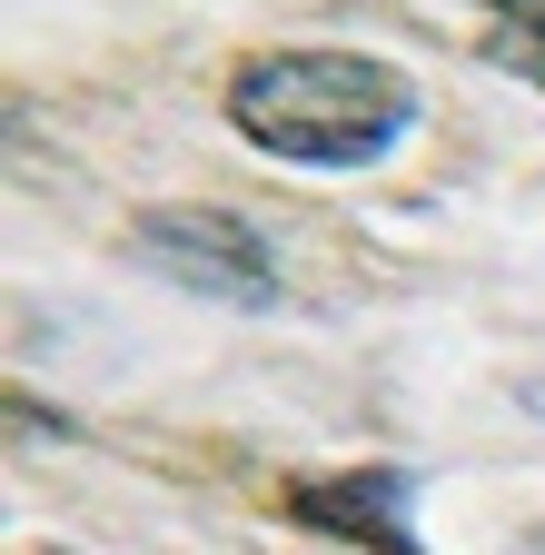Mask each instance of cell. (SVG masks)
Instances as JSON below:
<instances>
[{"mask_svg": "<svg viewBox=\"0 0 545 555\" xmlns=\"http://www.w3.org/2000/svg\"><path fill=\"white\" fill-rule=\"evenodd\" d=\"M406 119H417L406 69L358 50H268L229 80V129L278 169H367L406 139Z\"/></svg>", "mask_w": 545, "mask_h": 555, "instance_id": "1", "label": "cell"}, {"mask_svg": "<svg viewBox=\"0 0 545 555\" xmlns=\"http://www.w3.org/2000/svg\"><path fill=\"white\" fill-rule=\"evenodd\" d=\"M129 258L159 268L189 298H219V308H268L278 298V248H268L238 208H198V198L140 208V219H129Z\"/></svg>", "mask_w": 545, "mask_h": 555, "instance_id": "2", "label": "cell"}, {"mask_svg": "<svg viewBox=\"0 0 545 555\" xmlns=\"http://www.w3.org/2000/svg\"><path fill=\"white\" fill-rule=\"evenodd\" d=\"M406 506H417V476L406 466H358V476H308L288 516L317 526V535H348V545H377V555H417V526H406Z\"/></svg>", "mask_w": 545, "mask_h": 555, "instance_id": "3", "label": "cell"}, {"mask_svg": "<svg viewBox=\"0 0 545 555\" xmlns=\"http://www.w3.org/2000/svg\"><path fill=\"white\" fill-rule=\"evenodd\" d=\"M486 60H496V69H516V80H535V90H545V11H516V21H506V30L486 40Z\"/></svg>", "mask_w": 545, "mask_h": 555, "instance_id": "4", "label": "cell"}, {"mask_svg": "<svg viewBox=\"0 0 545 555\" xmlns=\"http://www.w3.org/2000/svg\"><path fill=\"white\" fill-rule=\"evenodd\" d=\"M496 11H506V21H516V11H525V0H496Z\"/></svg>", "mask_w": 545, "mask_h": 555, "instance_id": "5", "label": "cell"}, {"mask_svg": "<svg viewBox=\"0 0 545 555\" xmlns=\"http://www.w3.org/2000/svg\"><path fill=\"white\" fill-rule=\"evenodd\" d=\"M30 555H60V545H30Z\"/></svg>", "mask_w": 545, "mask_h": 555, "instance_id": "6", "label": "cell"}]
</instances>
